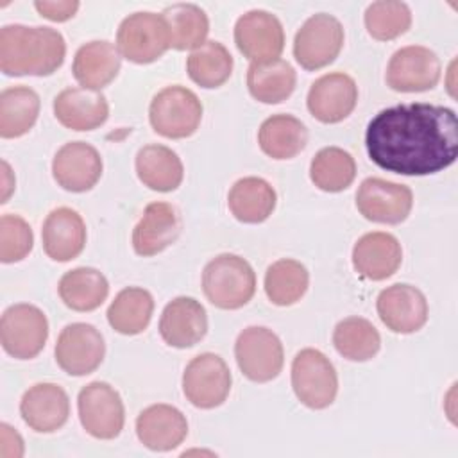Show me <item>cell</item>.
<instances>
[{"label": "cell", "instance_id": "cell-28", "mask_svg": "<svg viewBox=\"0 0 458 458\" xmlns=\"http://www.w3.org/2000/svg\"><path fill=\"white\" fill-rule=\"evenodd\" d=\"M136 174L140 181L154 191H174L182 182V163L179 156L165 145H145L136 154Z\"/></svg>", "mask_w": 458, "mask_h": 458}, {"label": "cell", "instance_id": "cell-16", "mask_svg": "<svg viewBox=\"0 0 458 458\" xmlns=\"http://www.w3.org/2000/svg\"><path fill=\"white\" fill-rule=\"evenodd\" d=\"M376 310L381 322L394 333L410 335L428 322V301L424 293L404 283L392 284L377 295Z\"/></svg>", "mask_w": 458, "mask_h": 458}, {"label": "cell", "instance_id": "cell-7", "mask_svg": "<svg viewBox=\"0 0 458 458\" xmlns=\"http://www.w3.org/2000/svg\"><path fill=\"white\" fill-rule=\"evenodd\" d=\"M234 356L240 370L254 383H267L279 376L284 352L279 336L263 326L245 327L234 344Z\"/></svg>", "mask_w": 458, "mask_h": 458}, {"label": "cell", "instance_id": "cell-24", "mask_svg": "<svg viewBox=\"0 0 458 458\" xmlns=\"http://www.w3.org/2000/svg\"><path fill=\"white\" fill-rule=\"evenodd\" d=\"M54 114L72 131H93L107 120L109 106L97 89L66 88L54 98Z\"/></svg>", "mask_w": 458, "mask_h": 458}, {"label": "cell", "instance_id": "cell-18", "mask_svg": "<svg viewBox=\"0 0 458 458\" xmlns=\"http://www.w3.org/2000/svg\"><path fill=\"white\" fill-rule=\"evenodd\" d=\"M102 157L95 147L86 141L64 143L54 156L52 175L55 182L73 193L91 190L102 175Z\"/></svg>", "mask_w": 458, "mask_h": 458}, {"label": "cell", "instance_id": "cell-4", "mask_svg": "<svg viewBox=\"0 0 458 458\" xmlns=\"http://www.w3.org/2000/svg\"><path fill=\"white\" fill-rule=\"evenodd\" d=\"M148 120L152 129L170 140L191 136L202 120L199 97L184 86H166L150 102Z\"/></svg>", "mask_w": 458, "mask_h": 458}, {"label": "cell", "instance_id": "cell-2", "mask_svg": "<svg viewBox=\"0 0 458 458\" xmlns=\"http://www.w3.org/2000/svg\"><path fill=\"white\" fill-rule=\"evenodd\" d=\"M64 55L66 43L55 29L14 23L0 30V70L9 77L52 75Z\"/></svg>", "mask_w": 458, "mask_h": 458}, {"label": "cell", "instance_id": "cell-10", "mask_svg": "<svg viewBox=\"0 0 458 458\" xmlns=\"http://www.w3.org/2000/svg\"><path fill=\"white\" fill-rule=\"evenodd\" d=\"M77 408L82 428L95 438L111 440L123 429V403L109 383L93 381L86 385L79 392Z\"/></svg>", "mask_w": 458, "mask_h": 458}, {"label": "cell", "instance_id": "cell-33", "mask_svg": "<svg viewBox=\"0 0 458 458\" xmlns=\"http://www.w3.org/2000/svg\"><path fill=\"white\" fill-rule=\"evenodd\" d=\"M154 311L150 292L129 286L118 292L107 308V322L120 335H138L147 329Z\"/></svg>", "mask_w": 458, "mask_h": 458}, {"label": "cell", "instance_id": "cell-36", "mask_svg": "<svg viewBox=\"0 0 458 458\" xmlns=\"http://www.w3.org/2000/svg\"><path fill=\"white\" fill-rule=\"evenodd\" d=\"M308 283L306 267L297 259L283 258L267 268L265 293L276 306H292L306 293Z\"/></svg>", "mask_w": 458, "mask_h": 458}, {"label": "cell", "instance_id": "cell-22", "mask_svg": "<svg viewBox=\"0 0 458 458\" xmlns=\"http://www.w3.org/2000/svg\"><path fill=\"white\" fill-rule=\"evenodd\" d=\"M401 243L390 233H367L352 249V265L356 272L370 281H383L394 276L401 267Z\"/></svg>", "mask_w": 458, "mask_h": 458}, {"label": "cell", "instance_id": "cell-26", "mask_svg": "<svg viewBox=\"0 0 458 458\" xmlns=\"http://www.w3.org/2000/svg\"><path fill=\"white\" fill-rule=\"evenodd\" d=\"M122 55L109 41H89L82 45L73 57L72 72L75 81L88 89H102L120 72Z\"/></svg>", "mask_w": 458, "mask_h": 458}, {"label": "cell", "instance_id": "cell-35", "mask_svg": "<svg viewBox=\"0 0 458 458\" xmlns=\"http://www.w3.org/2000/svg\"><path fill=\"white\" fill-rule=\"evenodd\" d=\"M310 177L322 191H344L356 177L354 157L340 147H326L311 159Z\"/></svg>", "mask_w": 458, "mask_h": 458}, {"label": "cell", "instance_id": "cell-37", "mask_svg": "<svg viewBox=\"0 0 458 458\" xmlns=\"http://www.w3.org/2000/svg\"><path fill=\"white\" fill-rule=\"evenodd\" d=\"M333 344L344 358L351 361H367L377 354L381 336L367 318L347 317L336 324L333 331Z\"/></svg>", "mask_w": 458, "mask_h": 458}, {"label": "cell", "instance_id": "cell-30", "mask_svg": "<svg viewBox=\"0 0 458 458\" xmlns=\"http://www.w3.org/2000/svg\"><path fill=\"white\" fill-rule=\"evenodd\" d=\"M258 143L272 159H292L304 150L308 143V129L292 114H274L261 123Z\"/></svg>", "mask_w": 458, "mask_h": 458}, {"label": "cell", "instance_id": "cell-38", "mask_svg": "<svg viewBox=\"0 0 458 458\" xmlns=\"http://www.w3.org/2000/svg\"><path fill=\"white\" fill-rule=\"evenodd\" d=\"M190 79L200 88H218L233 73V55L218 41H206L186 61Z\"/></svg>", "mask_w": 458, "mask_h": 458}, {"label": "cell", "instance_id": "cell-11", "mask_svg": "<svg viewBox=\"0 0 458 458\" xmlns=\"http://www.w3.org/2000/svg\"><path fill=\"white\" fill-rule=\"evenodd\" d=\"M231 383L233 377L227 363L213 352L195 356L182 374L184 397L202 410L220 406L231 392Z\"/></svg>", "mask_w": 458, "mask_h": 458}, {"label": "cell", "instance_id": "cell-39", "mask_svg": "<svg viewBox=\"0 0 458 458\" xmlns=\"http://www.w3.org/2000/svg\"><path fill=\"white\" fill-rule=\"evenodd\" d=\"M411 25V11L404 2L379 0L367 7L365 27L377 41H390L403 36Z\"/></svg>", "mask_w": 458, "mask_h": 458}, {"label": "cell", "instance_id": "cell-21", "mask_svg": "<svg viewBox=\"0 0 458 458\" xmlns=\"http://www.w3.org/2000/svg\"><path fill=\"white\" fill-rule=\"evenodd\" d=\"M181 233V215L168 202H150L132 231V247L140 256H156Z\"/></svg>", "mask_w": 458, "mask_h": 458}, {"label": "cell", "instance_id": "cell-3", "mask_svg": "<svg viewBox=\"0 0 458 458\" xmlns=\"http://www.w3.org/2000/svg\"><path fill=\"white\" fill-rule=\"evenodd\" d=\"M202 290L213 306L220 310H238L252 299L256 292V274L243 258L220 254L204 267Z\"/></svg>", "mask_w": 458, "mask_h": 458}, {"label": "cell", "instance_id": "cell-43", "mask_svg": "<svg viewBox=\"0 0 458 458\" xmlns=\"http://www.w3.org/2000/svg\"><path fill=\"white\" fill-rule=\"evenodd\" d=\"M2 179H4V193H2V202H7V199H9V195H11V191L14 190V181H9V177H13L11 175V168H9V165L5 163V161H2Z\"/></svg>", "mask_w": 458, "mask_h": 458}, {"label": "cell", "instance_id": "cell-19", "mask_svg": "<svg viewBox=\"0 0 458 458\" xmlns=\"http://www.w3.org/2000/svg\"><path fill=\"white\" fill-rule=\"evenodd\" d=\"M20 413L25 424L38 433L57 431L70 415L68 394L55 383H38L23 394Z\"/></svg>", "mask_w": 458, "mask_h": 458}, {"label": "cell", "instance_id": "cell-31", "mask_svg": "<svg viewBox=\"0 0 458 458\" xmlns=\"http://www.w3.org/2000/svg\"><path fill=\"white\" fill-rule=\"evenodd\" d=\"M59 297L73 311L97 310L109 293V283L102 272L79 267L66 272L59 281Z\"/></svg>", "mask_w": 458, "mask_h": 458}, {"label": "cell", "instance_id": "cell-34", "mask_svg": "<svg viewBox=\"0 0 458 458\" xmlns=\"http://www.w3.org/2000/svg\"><path fill=\"white\" fill-rule=\"evenodd\" d=\"M161 16L170 32V47L175 50H195L206 43L209 20L195 4L168 5Z\"/></svg>", "mask_w": 458, "mask_h": 458}, {"label": "cell", "instance_id": "cell-41", "mask_svg": "<svg viewBox=\"0 0 458 458\" xmlns=\"http://www.w3.org/2000/svg\"><path fill=\"white\" fill-rule=\"evenodd\" d=\"M34 7L43 18L50 21H66L77 13L79 2L77 0H59V2L38 0L34 2Z\"/></svg>", "mask_w": 458, "mask_h": 458}, {"label": "cell", "instance_id": "cell-20", "mask_svg": "<svg viewBox=\"0 0 458 458\" xmlns=\"http://www.w3.org/2000/svg\"><path fill=\"white\" fill-rule=\"evenodd\" d=\"M206 310L193 297H177L165 306L159 318V335L170 347H193L206 336Z\"/></svg>", "mask_w": 458, "mask_h": 458}, {"label": "cell", "instance_id": "cell-15", "mask_svg": "<svg viewBox=\"0 0 458 458\" xmlns=\"http://www.w3.org/2000/svg\"><path fill=\"white\" fill-rule=\"evenodd\" d=\"M385 79L394 91H428L433 89L440 79V61L433 50L410 45L399 48L390 57Z\"/></svg>", "mask_w": 458, "mask_h": 458}, {"label": "cell", "instance_id": "cell-25", "mask_svg": "<svg viewBox=\"0 0 458 458\" xmlns=\"http://www.w3.org/2000/svg\"><path fill=\"white\" fill-rule=\"evenodd\" d=\"M136 435L152 451H172L186 438L188 422L175 406L152 404L138 415Z\"/></svg>", "mask_w": 458, "mask_h": 458}, {"label": "cell", "instance_id": "cell-29", "mask_svg": "<svg viewBox=\"0 0 458 458\" xmlns=\"http://www.w3.org/2000/svg\"><path fill=\"white\" fill-rule=\"evenodd\" d=\"M295 82V70L283 59L250 63L247 70L249 93L263 104H279L286 100L293 93Z\"/></svg>", "mask_w": 458, "mask_h": 458}, {"label": "cell", "instance_id": "cell-40", "mask_svg": "<svg viewBox=\"0 0 458 458\" xmlns=\"http://www.w3.org/2000/svg\"><path fill=\"white\" fill-rule=\"evenodd\" d=\"M34 245L30 225L18 215L0 218V259L2 263L21 261Z\"/></svg>", "mask_w": 458, "mask_h": 458}, {"label": "cell", "instance_id": "cell-23", "mask_svg": "<svg viewBox=\"0 0 458 458\" xmlns=\"http://www.w3.org/2000/svg\"><path fill=\"white\" fill-rule=\"evenodd\" d=\"M43 249L54 261L77 258L86 245V225L82 216L72 208H57L48 213L41 229Z\"/></svg>", "mask_w": 458, "mask_h": 458}, {"label": "cell", "instance_id": "cell-1", "mask_svg": "<svg viewBox=\"0 0 458 458\" xmlns=\"http://www.w3.org/2000/svg\"><path fill=\"white\" fill-rule=\"evenodd\" d=\"M365 147L372 163L386 172L437 174L458 154L456 113L426 102L386 107L369 122Z\"/></svg>", "mask_w": 458, "mask_h": 458}, {"label": "cell", "instance_id": "cell-9", "mask_svg": "<svg viewBox=\"0 0 458 458\" xmlns=\"http://www.w3.org/2000/svg\"><path fill=\"white\" fill-rule=\"evenodd\" d=\"M344 38V27L335 16L313 14L295 34L293 55L304 70H320L338 57Z\"/></svg>", "mask_w": 458, "mask_h": 458}, {"label": "cell", "instance_id": "cell-17", "mask_svg": "<svg viewBox=\"0 0 458 458\" xmlns=\"http://www.w3.org/2000/svg\"><path fill=\"white\" fill-rule=\"evenodd\" d=\"M358 102V86L344 72L318 77L308 91V109L322 123H338L347 118Z\"/></svg>", "mask_w": 458, "mask_h": 458}, {"label": "cell", "instance_id": "cell-27", "mask_svg": "<svg viewBox=\"0 0 458 458\" xmlns=\"http://www.w3.org/2000/svg\"><path fill=\"white\" fill-rule=\"evenodd\" d=\"M276 200V190L261 177L238 179L227 195L231 213L243 224L265 222L272 215Z\"/></svg>", "mask_w": 458, "mask_h": 458}, {"label": "cell", "instance_id": "cell-12", "mask_svg": "<svg viewBox=\"0 0 458 458\" xmlns=\"http://www.w3.org/2000/svg\"><path fill=\"white\" fill-rule=\"evenodd\" d=\"M413 206V193L408 186L367 177L356 191V208L370 222L395 225L408 218Z\"/></svg>", "mask_w": 458, "mask_h": 458}, {"label": "cell", "instance_id": "cell-42", "mask_svg": "<svg viewBox=\"0 0 458 458\" xmlns=\"http://www.w3.org/2000/svg\"><path fill=\"white\" fill-rule=\"evenodd\" d=\"M23 440L9 424H0V458H21Z\"/></svg>", "mask_w": 458, "mask_h": 458}, {"label": "cell", "instance_id": "cell-14", "mask_svg": "<svg viewBox=\"0 0 458 458\" xmlns=\"http://www.w3.org/2000/svg\"><path fill=\"white\" fill-rule=\"evenodd\" d=\"M234 43L243 57L252 63L279 59L284 48V30L277 16L254 9L238 18L234 25Z\"/></svg>", "mask_w": 458, "mask_h": 458}, {"label": "cell", "instance_id": "cell-32", "mask_svg": "<svg viewBox=\"0 0 458 458\" xmlns=\"http://www.w3.org/2000/svg\"><path fill=\"white\" fill-rule=\"evenodd\" d=\"M39 106V97L32 88H5L0 93V136L20 138L27 134L38 120Z\"/></svg>", "mask_w": 458, "mask_h": 458}, {"label": "cell", "instance_id": "cell-6", "mask_svg": "<svg viewBox=\"0 0 458 458\" xmlns=\"http://www.w3.org/2000/svg\"><path fill=\"white\" fill-rule=\"evenodd\" d=\"M116 48L131 63H154L170 48V32L165 18L156 13L129 14L118 27Z\"/></svg>", "mask_w": 458, "mask_h": 458}, {"label": "cell", "instance_id": "cell-8", "mask_svg": "<svg viewBox=\"0 0 458 458\" xmlns=\"http://www.w3.org/2000/svg\"><path fill=\"white\" fill-rule=\"evenodd\" d=\"M48 338V320L45 313L32 304L9 306L0 320V342L4 351L16 360L38 356Z\"/></svg>", "mask_w": 458, "mask_h": 458}, {"label": "cell", "instance_id": "cell-13", "mask_svg": "<svg viewBox=\"0 0 458 458\" xmlns=\"http://www.w3.org/2000/svg\"><path fill=\"white\" fill-rule=\"evenodd\" d=\"M55 361L70 376H88L97 370L106 354L100 331L84 322L66 326L55 342Z\"/></svg>", "mask_w": 458, "mask_h": 458}, {"label": "cell", "instance_id": "cell-5", "mask_svg": "<svg viewBox=\"0 0 458 458\" xmlns=\"http://www.w3.org/2000/svg\"><path fill=\"white\" fill-rule=\"evenodd\" d=\"M292 386L297 399L311 408H327L338 392V376L329 358L318 349H302L292 361Z\"/></svg>", "mask_w": 458, "mask_h": 458}]
</instances>
